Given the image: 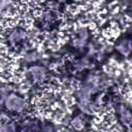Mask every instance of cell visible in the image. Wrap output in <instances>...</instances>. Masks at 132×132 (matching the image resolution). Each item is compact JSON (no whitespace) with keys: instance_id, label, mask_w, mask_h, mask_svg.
Here are the masks:
<instances>
[{"instance_id":"cell-2","label":"cell","mask_w":132,"mask_h":132,"mask_svg":"<svg viewBox=\"0 0 132 132\" xmlns=\"http://www.w3.org/2000/svg\"><path fill=\"white\" fill-rule=\"evenodd\" d=\"M29 73L31 74V76L33 77L34 80L36 81H43L45 76H46V72H45V69L41 66H32L29 68Z\"/></svg>"},{"instance_id":"cell-6","label":"cell","mask_w":132,"mask_h":132,"mask_svg":"<svg viewBox=\"0 0 132 132\" xmlns=\"http://www.w3.org/2000/svg\"><path fill=\"white\" fill-rule=\"evenodd\" d=\"M72 126L74 128H80L82 126V121L80 120V118H78V117L74 118L73 121H72Z\"/></svg>"},{"instance_id":"cell-8","label":"cell","mask_w":132,"mask_h":132,"mask_svg":"<svg viewBox=\"0 0 132 132\" xmlns=\"http://www.w3.org/2000/svg\"><path fill=\"white\" fill-rule=\"evenodd\" d=\"M37 58H38L37 53H31V54H29V55H27V56L25 57V60L31 62V61H35Z\"/></svg>"},{"instance_id":"cell-1","label":"cell","mask_w":132,"mask_h":132,"mask_svg":"<svg viewBox=\"0 0 132 132\" xmlns=\"http://www.w3.org/2000/svg\"><path fill=\"white\" fill-rule=\"evenodd\" d=\"M4 103H5L6 108H8L10 110H14V111H22L26 106L25 100L14 94L8 95L6 97Z\"/></svg>"},{"instance_id":"cell-5","label":"cell","mask_w":132,"mask_h":132,"mask_svg":"<svg viewBox=\"0 0 132 132\" xmlns=\"http://www.w3.org/2000/svg\"><path fill=\"white\" fill-rule=\"evenodd\" d=\"M122 121L125 125H129L131 123V116L128 111L124 109V112H122Z\"/></svg>"},{"instance_id":"cell-9","label":"cell","mask_w":132,"mask_h":132,"mask_svg":"<svg viewBox=\"0 0 132 132\" xmlns=\"http://www.w3.org/2000/svg\"><path fill=\"white\" fill-rule=\"evenodd\" d=\"M59 1H64V0H59Z\"/></svg>"},{"instance_id":"cell-4","label":"cell","mask_w":132,"mask_h":132,"mask_svg":"<svg viewBox=\"0 0 132 132\" xmlns=\"http://www.w3.org/2000/svg\"><path fill=\"white\" fill-rule=\"evenodd\" d=\"M117 47H118V50H119L121 53L127 55V54L130 52V42H129L128 40H123Z\"/></svg>"},{"instance_id":"cell-3","label":"cell","mask_w":132,"mask_h":132,"mask_svg":"<svg viewBox=\"0 0 132 132\" xmlns=\"http://www.w3.org/2000/svg\"><path fill=\"white\" fill-rule=\"evenodd\" d=\"M24 37V34L22 33V32H19V31H14V32H12L10 35H9V37H8V39H9V41H10V43H12V44H15L16 42H19L22 38Z\"/></svg>"},{"instance_id":"cell-7","label":"cell","mask_w":132,"mask_h":132,"mask_svg":"<svg viewBox=\"0 0 132 132\" xmlns=\"http://www.w3.org/2000/svg\"><path fill=\"white\" fill-rule=\"evenodd\" d=\"M11 3V0H0V10L7 8Z\"/></svg>"}]
</instances>
